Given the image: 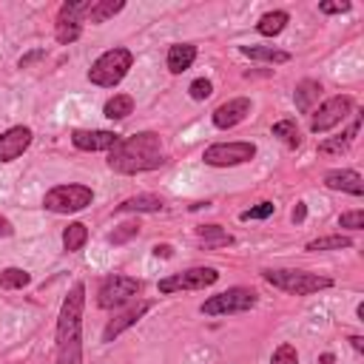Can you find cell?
I'll list each match as a JSON object with an SVG mask.
<instances>
[{
  "label": "cell",
  "instance_id": "6da1fadb",
  "mask_svg": "<svg viewBox=\"0 0 364 364\" xmlns=\"http://www.w3.org/2000/svg\"><path fill=\"white\" fill-rule=\"evenodd\" d=\"M168 156L162 151V139L154 131H139L134 136H119V142L108 154V168L117 173H142V171H156L165 165Z\"/></svg>",
  "mask_w": 364,
  "mask_h": 364
},
{
  "label": "cell",
  "instance_id": "7a4b0ae2",
  "mask_svg": "<svg viewBox=\"0 0 364 364\" xmlns=\"http://www.w3.org/2000/svg\"><path fill=\"white\" fill-rule=\"evenodd\" d=\"M82 307L85 284L77 282L63 299L57 318V364H82Z\"/></svg>",
  "mask_w": 364,
  "mask_h": 364
},
{
  "label": "cell",
  "instance_id": "3957f363",
  "mask_svg": "<svg viewBox=\"0 0 364 364\" xmlns=\"http://www.w3.org/2000/svg\"><path fill=\"white\" fill-rule=\"evenodd\" d=\"M264 282H270L273 287L293 293V296H310L318 290H327L333 282L327 276L318 273H307V270H296V267H276V270H262Z\"/></svg>",
  "mask_w": 364,
  "mask_h": 364
},
{
  "label": "cell",
  "instance_id": "277c9868",
  "mask_svg": "<svg viewBox=\"0 0 364 364\" xmlns=\"http://www.w3.org/2000/svg\"><path fill=\"white\" fill-rule=\"evenodd\" d=\"M131 63H134V54L128 48H108L105 54H100L94 60V65L88 68V80L94 85H102V88H114L128 71H131Z\"/></svg>",
  "mask_w": 364,
  "mask_h": 364
},
{
  "label": "cell",
  "instance_id": "5b68a950",
  "mask_svg": "<svg viewBox=\"0 0 364 364\" xmlns=\"http://www.w3.org/2000/svg\"><path fill=\"white\" fill-rule=\"evenodd\" d=\"M142 290V282L134 279V276H122V273H111L102 279L100 290H97V304L102 310H111V307H122L128 304L136 293Z\"/></svg>",
  "mask_w": 364,
  "mask_h": 364
},
{
  "label": "cell",
  "instance_id": "8992f818",
  "mask_svg": "<svg viewBox=\"0 0 364 364\" xmlns=\"http://www.w3.org/2000/svg\"><path fill=\"white\" fill-rule=\"evenodd\" d=\"M94 199V191L85 185H57L43 196V205L54 213H77L88 208Z\"/></svg>",
  "mask_w": 364,
  "mask_h": 364
},
{
  "label": "cell",
  "instance_id": "52a82bcc",
  "mask_svg": "<svg viewBox=\"0 0 364 364\" xmlns=\"http://www.w3.org/2000/svg\"><path fill=\"white\" fill-rule=\"evenodd\" d=\"M256 304V290L250 287H228L216 296H210L208 301H202V313L205 316H225V313H245Z\"/></svg>",
  "mask_w": 364,
  "mask_h": 364
},
{
  "label": "cell",
  "instance_id": "ba28073f",
  "mask_svg": "<svg viewBox=\"0 0 364 364\" xmlns=\"http://www.w3.org/2000/svg\"><path fill=\"white\" fill-rule=\"evenodd\" d=\"M253 156H256L253 142H216V145L205 148V154H202L205 165H213V168L242 165V162H250Z\"/></svg>",
  "mask_w": 364,
  "mask_h": 364
},
{
  "label": "cell",
  "instance_id": "9c48e42d",
  "mask_svg": "<svg viewBox=\"0 0 364 364\" xmlns=\"http://www.w3.org/2000/svg\"><path fill=\"white\" fill-rule=\"evenodd\" d=\"M350 111H353V97H347V94L330 97V100H324V102L318 105V111L310 117V131H313V134H324V131H330L333 125L344 122V119L350 117Z\"/></svg>",
  "mask_w": 364,
  "mask_h": 364
},
{
  "label": "cell",
  "instance_id": "30bf717a",
  "mask_svg": "<svg viewBox=\"0 0 364 364\" xmlns=\"http://www.w3.org/2000/svg\"><path fill=\"white\" fill-rule=\"evenodd\" d=\"M219 273L213 267H188L182 273H171L159 282V293H176V290H202L216 284Z\"/></svg>",
  "mask_w": 364,
  "mask_h": 364
},
{
  "label": "cell",
  "instance_id": "8fae6325",
  "mask_svg": "<svg viewBox=\"0 0 364 364\" xmlns=\"http://www.w3.org/2000/svg\"><path fill=\"white\" fill-rule=\"evenodd\" d=\"M31 145V128L28 125H14L0 134V162H11L23 156V151Z\"/></svg>",
  "mask_w": 364,
  "mask_h": 364
},
{
  "label": "cell",
  "instance_id": "7c38bea8",
  "mask_svg": "<svg viewBox=\"0 0 364 364\" xmlns=\"http://www.w3.org/2000/svg\"><path fill=\"white\" fill-rule=\"evenodd\" d=\"M71 142H74V148H80V151H111V148L119 142V134L105 131V128H97V131H82V128H77V131L71 134Z\"/></svg>",
  "mask_w": 364,
  "mask_h": 364
},
{
  "label": "cell",
  "instance_id": "4fadbf2b",
  "mask_svg": "<svg viewBox=\"0 0 364 364\" xmlns=\"http://www.w3.org/2000/svg\"><path fill=\"white\" fill-rule=\"evenodd\" d=\"M151 310V301H136V304H131V307H125L122 313H117L108 324H105V330H102V341H114L122 330H128L131 324H136L145 313Z\"/></svg>",
  "mask_w": 364,
  "mask_h": 364
},
{
  "label": "cell",
  "instance_id": "5bb4252c",
  "mask_svg": "<svg viewBox=\"0 0 364 364\" xmlns=\"http://www.w3.org/2000/svg\"><path fill=\"white\" fill-rule=\"evenodd\" d=\"M247 114H250V100H247V97H236V100L222 102V105L213 111V125H216V128H233V125H239Z\"/></svg>",
  "mask_w": 364,
  "mask_h": 364
},
{
  "label": "cell",
  "instance_id": "9a60e30c",
  "mask_svg": "<svg viewBox=\"0 0 364 364\" xmlns=\"http://www.w3.org/2000/svg\"><path fill=\"white\" fill-rule=\"evenodd\" d=\"M324 185L333 188V191H344V193H353V196H361L364 193V182L355 171H347V168H338V171H327L324 173Z\"/></svg>",
  "mask_w": 364,
  "mask_h": 364
},
{
  "label": "cell",
  "instance_id": "2e32d148",
  "mask_svg": "<svg viewBox=\"0 0 364 364\" xmlns=\"http://www.w3.org/2000/svg\"><path fill=\"white\" fill-rule=\"evenodd\" d=\"M193 60H196V46H191V43H176L168 48V71L171 74L188 71L193 65Z\"/></svg>",
  "mask_w": 364,
  "mask_h": 364
},
{
  "label": "cell",
  "instance_id": "e0dca14e",
  "mask_svg": "<svg viewBox=\"0 0 364 364\" xmlns=\"http://www.w3.org/2000/svg\"><path fill=\"white\" fill-rule=\"evenodd\" d=\"M318 94H321V82H316V80H301V82L296 85V91H293V102H296L299 111H310L313 102L318 100Z\"/></svg>",
  "mask_w": 364,
  "mask_h": 364
},
{
  "label": "cell",
  "instance_id": "ac0fdd59",
  "mask_svg": "<svg viewBox=\"0 0 364 364\" xmlns=\"http://www.w3.org/2000/svg\"><path fill=\"white\" fill-rule=\"evenodd\" d=\"M196 236H199V242H202L208 250L233 245V236H230L228 230H222L219 225H202V228H196Z\"/></svg>",
  "mask_w": 364,
  "mask_h": 364
},
{
  "label": "cell",
  "instance_id": "d6986e66",
  "mask_svg": "<svg viewBox=\"0 0 364 364\" xmlns=\"http://www.w3.org/2000/svg\"><path fill=\"white\" fill-rule=\"evenodd\" d=\"M117 210L156 213V210H162V199H159V196H154V193H139V196H131V199H125L122 205H117Z\"/></svg>",
  "mask_w": 364,
  "mask_h": 364
},
{
  "label": "cell",
  "instance_id": "ffe728a7",
  "mask_svg": "<svg viewBox=\"0 0 364 364\" xmlns=\"http://www.w3.org/2000/svg\"><path fill=\"white\" fill-rule=\"evenodd\" d=\"M122 9H125L122 0H94L91 9H88V14H85V20H88V23H105L108 17H114V14L122 11Z\"/></svg>",
  "mask_w": 364,
  "mask_h": 364
},
{
  "label": "cell",
  "instance_id": "44dd1931",
  "mask_svg": "<svg viewBox=\"0 0 364 364\" xmlns=\"http://www.w3.org/2000/svg\"><path fill=\"white\" fill-rule=\"evenodd\" d=\"M239 51H242L245 57H250V60H264V63H287V60H290L287 51L273 48V46H242Z\"/></svg>",
  "mask_w": 364,
  "mask_h": 364
},
{
  "label": "cell",
  "instance_id": "7402d4cb",
  "mask_svg": "<svg viewBox=\"0 0 364 364\" xmlns=\"http://www.w3.org/2000/svg\"><path fill=\"white\" fill-rule=\"evenodd\" d=\"M287 20H290V17H287V11H267V14H262V17H259L256 31H259V34H264V37H273V34L284 31Z\"/></svg>",
  "mask_w": 364,
  "mask_h": 364
},
{
  "label": "cell",
  "instance_id": "603a6c76",
  "mask_svg": "<svg viewBox=\"0 0 364 364\" xmlns=\"http://www.w3.org/2000/svg\"><path fill=\"white\" fill-rule=\"evenodd\" d=\"M80 34H82L80 20L65 17V14H57V26H54V37H57V43H74Z\"/></svg>",
  "mask_w": 364,
  "mask_h": 364
},
{
  "label": "cell",
  "instance_id": "cb8c5ba5",
  "mask_svg": "<svg viewBox=\"0 0 364 364\" xmlns=\"http://www.w3.org/2000/svg\"><path fill=\"white\" fill-rule=\"evenodd\" d=\"M131 111H134V97H128V94H114L102 108V114L108 119H125Z\"/></svg>",
  "mask_w": 364,
  "mask_h": 364
},
{
  "label": "cell",
  "instance_id": "d4e9b609",
  "mask_svg": "<svg viewBox=\"0 0 364 364\" xmlns=\"http://www.w3.org/2000/svg\"><path fill=\"white\" fill-rule=\"evenodd\" d=\"M85 239H88V228H85L82 222H71V225L63 230V247H65L68 253H74V250H82Z\"/></svg>",
  "mask_w": 364,
  "mask_h": 364
},
{
  "label": "cell",
  "instance_id": "484cf974",
  "mask_svg": "<svg viewBox=\"0 0 364 364\" xmlns=\"http://www.w3.org/2000/svg\"><path fill=\"white\" fill-rule=\"evenodd\" d=\"M273 136H279L287 148H299L301 136H299V128H296V119H282L273 125Z\"/></svg>",
  "mask_w": 364,
  "mask_h": 364
},
{
  "label": "cell",
  "instance_id": "4316f807",
  "mask_svg": "<svg viewBox=\"0 0 364 364\" xmlns=\"http://www.w3.org/2000/svg\"><path fill=\"white\" fill-rule=\"evenodd\" d=\"M28 282H31V276L23 267H6V270H0V287L3 290H17V287H26Z\"/></svg>",
  "mask_w": 364,
  "mask_h": 364
},
{
  "label": "cell",
  "instance_id": "83f0119b",
  "mask_svg": "<svg viewBox=\"0 0 364 364\" xmlns=\"http://www.w3.org/2000/svg\"><path fill=\"white\" fill-rule=\"evenodd\" d=\"M355 131H358V119L353 122V128H350L347 134H341V136H333V139H324V142H318V151H321V154H341V151H344V148L353 142Z\"/></svg>",
  "mask_w": 364,
  "mask_h": 364
},
{
  "label": "cell",
  "instance_id": "f1b7e54d",
  "mask_svg": "<svg viewBox=\"0 0 364 364\" xmlns=\"http://www.w3.org/2000/svg\"><path fill=\"white\" fill-rule=\"evenodd\" d=\"M350 245H353L350 236H321V239L307 242V250H341V247H350Z\"/></svg>",
  "mask_w": 364,
  "mask_h": 364
},
{
  "label": "cell",
  "instance_id": "f546056e",
  "mask_svg": "<svg viewBox=\"0 0 364 364\" xmlns=\"http://www.w3.org/2000/svg\"><path fill=\"white\" fill-rule=\"evenodd\" d=\"M136 233H139V222H122L119 228H114V233L108 236V242H111V245H122V242L134 239Z\"/></svg>",
  "mask_w": 364,
  "mask_h": 364
},
{
  "label": "cell",
  "instance_id": "4dcf8cb0",
  "mask_svg": "<svg viewBox=\"0 0 364 364\" xmlns=\"http://www.w3.org/2000/svg\"><path fill=\"white\" fill-rule=\"evenodd\" d=\"M270 364H299L296 347L293 344H279L276 353H273V358H270Z\"/></svg>",
  "mask_w": 364,
  "mask_h": 364
},
{
  "label": "cell",
  "instance_id": "1f68e13d",
  "mask_svg": "<svg viewBox=\"0 0 364 364\" xmlns=\"http://www.w3.org/2000/svg\"><path fill=\"white\" fill-rule=\"evenodd\" d=\"M188 91H191L193 100H208V97L213 94V82L205 80V77H199V80H193V82L188 85Z\"/></svg>",
  "mask_w": 364,
  "mask_h": 364
},
{
  "label": "cell",
  "instance_id": "d6a6232c",
  "mask_svg": "<svg viewBox=\"0 0 364 364\" xmlns=\"http://www.w3.org/2000/svg\"><path fill=\"white\" fill-rule=\"evenodd\" d=\"M338 225H341V228H347V230H361V228H364V210L341 213V216H338Z\"/></svg>",
  "mask_w": 364,
  "mask_h": 364
},
{
  "label": "cell",
  "instance_id": "836d02e7",
  "mask_svg": "<svg viewBox=\"0 0 364 364\" xmlns=\"http://www.w3.org/2000/svg\"><path fill=\"white\" fill-rule=\"evenodd\" d=\"M273 213V202H259L256 208H250V210H245L242 213V219L247 222V219H267Z\"/></svg>",
  "mask_w": 364,
  "mask_h": 364
},
{
  "label": "cell",
  "instance_id": "e575fe53",
  "mask_svg": "<svg viewBox=\"0 0 364 364\" xmlns=\"http://www.w3.org/2000/svg\"><path fill=\"white\" fill-rule=\"evenodd\" d=\"M318 11L321 14H341V11H350V3H318Z\"/></svg>",
  "mask_w": 364,
  "mask_h": 364
},
{
  "label": "cell",
  "instance_id": "d590c367",
  "mask_svg": "<svg viewBox=\"0 0 364 364\" xmlns=\"http://www.w3.org/2000/svg\"><path fill=\"white\" fill-rule=\"evenodd\" d=\"M154 256H162V259H171V256H173V247H171V245H156V247H154Z\"/></svg>",
  "mask_w": 364,
  "mask_h": 364
},
{
  "label": "cell",
  "instance_id": "8d00e7d4",
  "mask_svg": "<svg viewBox=\"0 0 364 364\" xmlns=\"http://www.w3.org/2000/svg\"><path fill=\"white\" fill-rule=\"evenodd\" d=\"M304 213H307L304 202H296V208H293V222H304Z\"/></svg>",
  "mask_w": 364,
  "mask_h": 364
},
{
  "label": "cell",
  "instance_id": "74e56055",
  "mask_svg": "<svg viewBox=\"0 0 364 364\" xmlns=\"http://www.w3.org/2000/svg\"><path fill=\"white\" fill-rule=\"evenodd\" d=\"M14 233V228H11V222L6 219V216H0V236H11Z\"/></svg>",
  "mask_w": 364,
  "mask_h": 364
},
{
  "label": "cell",
  "instance_id": "f35d334b",
  "mask_svg": "<svg viewBox=\"0 0 364 364\" xmlns=\"http://www.w3.org/2000/svg\"><path fill=\"white\" fill-rule=\"evenodd\" d=\"M350 341H353V347H355V350H358V353H361V350H364V338H361V336H353V338H350Z\"/></svg>",
  "mask_w": 364,
  "mask_h": 364
},
{
  "label": "cell",
  "instance_id": "ab89813d",
  "mask_svg": "<svg viewBox=\"0 0 364 364\" xmlns=\"http://www.w3.org/2000/svg\"><path fill=\"white\" fill-rule=\"evenodd\" d=\"M321 364H333V355L327 353V355H321Z\"/></svg>",
  "mask_w": 364,
  "mask_h": 364
}]
</instances>
